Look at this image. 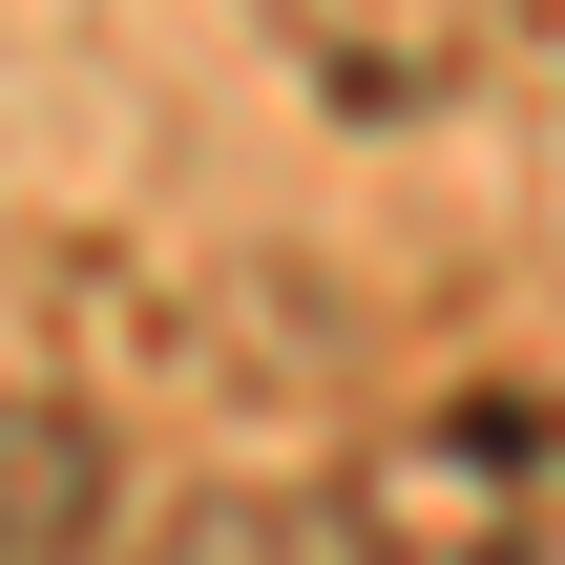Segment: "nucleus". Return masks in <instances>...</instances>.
Instances as JSON below:
<instances>
[{"instance_id": "f257e3e1", "label": "nucleus", "mask_w": 565, "mask_h": 565, "mask_svg": "<svg viewBox=\"0 0 565 565\" xmlns=\"http://www.w3.org/2000/svg\"><path fill=\"white\" fill-rule=\"evenodd\" d=\"M273 42H294L356 126H419V105L482 63V0H273Z\"/></svg>"}, {"instance_id": "f03ea898", "label": "nucleus", "mask_w": 565, "mask_h": 565, "mask_svg": "<svg viewBox=\"0 0 565 565\" xmlns=\"http://www.w3.org/2000/svg\"><path fill=\"white\" fill-rule=\"evenodd\" d=\"M105 503H126L105 419L63 377H0V565H105Z\"/></svg>"}]
</instances>
